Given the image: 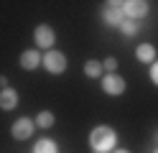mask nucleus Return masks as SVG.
<instances>
[{"instance_id":"obj_1","label":"nucleus","mask_w":158,"mask_h":153,"mask_svg":"<svg viewBox=\"0 0 158 153\" xmlns=\"http://www.w3.org/2000/svg\"><path fill=\"white\" fill-rule=\"evenodd\" d=\"M89 143H92V148H94L97 153H105V151H110V148L115 146V133H112L110 128L100 125V128H94V130H92Z\"/></svg>"},{"instance_id":"obj_2","label":"nucleus","mask_w":158,"mask_h":153,"mask_svg":"<svg viewBox=\"0 0 158 153\" xmlns=\"http://www.w3.org/2000/svg\"><path fill=\"white\" fill-rule=\"evenodd\" d=\"M44 66L51 71V74H61V71L66 69V56L59 54V51H48V54L44 56Z\"/></svg>"},{"instance_id":"obj_3","label":"nucleus","mask_w":158,"mask_h":153,"mask_svg":"<svg viewBox=\"0 0 158 153\" xmlns=\"http://www.w3.org/2000/svg\"><path fill=\"white\" fill-rule=\"evenodd\" d=\"M102 18L110 26H120L123 23V8H120V3H107L105 10H102Z\"/></svg>"},{"instance_id":"obj_4","label":"nucleus","mask_w":158,"mask_h":153,"mask_svg":"<svg viewBox=\"0 0 158 153\" xmlns=\"http://www.w3.org/2000/svg\"><path fill=\"white\" fill-rule=\"evenodd\" d=\"M102 87H105V92H107V95H123V89H125V82H123V77L107 74V77L102 79Z\"/></svg>"},{"instance_id":"obj_5","label":"nucleus","mask_w":158,"mask_h":153,"mask_svg":"<svg viewBox=\"0 0 158 153\" xmlns=\"http://www.w3.org/2000/svg\"><path fill=\"white\" fill-rule=\"evenodd\" d=\"M31 133H33V122L28 120V117H21V120H15V122H13V138L26 140Z\"/></svg>"},{"instance_id":"obj_6","label":"nucleus","mask_w":158,"mask_h":153,"mask_svg":"<svg viewBox=\"0 0 158 153\" xmlns=\"http://www.w3.org/2000/svg\"><path fill=\"white\" fill-rule=\"evenodd\" d=\"M123 13L130 15V18H140L148 13V3L143 0H130V3H123Z\"/></svg>"},{"instance_id":"obj_7","label":"nucleus","mask_w":158,"mask_h":153,"mask_svg":"<svg viewBox=\"0 0 158 153\" xmlns=\"http://www.w3.org/2000/svg\"><path fill=\"white\" fill-rule=\"evenodd\" d=\"M36 44H38V49L54 46V31L48 28V26H38L36 28Z\"/></svg>"},{"instance_id":"obj_8","label":"nucleus","mask_w":158,"mask_h":153,"mask_svg":"<svg viewBox=\"0 0 158 153\" xmlns=\"http://www.w3.org/2000/svg\"><path fill=\"white\" fill-rule=\"evenodd\" d=\"M38 61H41L38 51H23V54H21V66L23 69H36Z\"/></svg>"},{"instance_id":"obj_9","label":"nucleus","mask_w":158,"mask_h":153,"mask_svg":"<svg viewBox=\"0 0 158 153\" xmlns=\"http://www.w3.org/2000/svg\"><path fill=\"white\" fill-rule=\"evenodd\" d=\"M15 102H18V95L13 89H3V92H0V107H3V110H13Z\"/></svg>"},{"instance_id":"obj_10","label":"nucleus","mask_w":158,"mask_h":153,"mask_svg":"<svg viewBox=\"0 0 158 153\" xmlns=\"http://www.w3.org/2000/svg\"><path fill=\"white\" fill-rule=\"evenodd\" d=\"M153 56H156V49L151 44L138 46V59H140V61H153Z\"/></svg>"},{"instance_id":"obj_11","label":"nucleus","mask_w":158,"mask_h":153,"mask_svg":"<svg viewBox=\"0 0 158 153\" xmlns=\"http://www.w3.org/2000/svg\"><path fill=\"white\" fill-rule=\"evenodd\" d=\"M33 153H56V143L54 140H38Z\"/></svg>"},{"instance_id":"obj_12","label":"nucleus","mask_w":158,"mask_h":153,"mask_svg":"<svg viewBox=\"0 0 158 153\" xmlns=\"http://www.w3.org/2000/svg\"><path fill=\"white\" fill-rule=\"evenodd\" d=\"M100 61H87L84 64V71H87V77H100Z\"/></svg>"},{"instance_id":"obj_13","label":"nucleus","mask_w":158,"mask_h":153,"mask_svg":"<svg viewBox=\"0 0 158 153\" xmlns=\"http://www.w3.org/2000/svg\"><path fill=\"white\" fill-rule=\"evenodd\" d=\"M36 122H38L41 128H51V125H54V115H51V112H41Z\"/></svg>"},{"instance_id":"obj_14","label":"nucleus","mask_w":158,"mask_h":153,"mask_svg":"<svg viewBox=\"0 0 158 153\" xmlns=\"http://www.w3.org/2000/svg\"><path fill=\"white\" fill-rule=\"evenodd\" d=\"M120 28H123V33H125V36H133L135 31H138L135 20H123V23H120Z\"/></svg>"},{"instance_id":"obj_15","label":"nucleus","mask_w":158,"mask_h":153,"mask_svg":"<svg viewBox=\"0 0 158 153\" xmlns=\"http://www.w3.org/2000/svg\"><path fill=\"white\" fill-rule=\"evenodd\" d=\"M151 79L158 84V64H153V66H151Z\"/></svg>"},{"instance_id":"obj_16","label":"nucleus","mask_w":158,"mask_h":153,"mask_svg":"<svg viewBox=\"0 0 158 153\" xmlns=\"http://www.w3.org/2000/svg\"><path fill=\"white\" fill-rule=\"evenodd\" d=\"M115 66H117V61H115V59H107V61H105V69H110V71H112Z\"/></svg>"},{"instance_id":"obj_17","label":"nucleus","mask_w":158,"mask_h":153,"mask_svg":"<svg viewBox=\"0 0 158 153\" xmlns=\"http://www.w3.org/2000/svg\"><path fill=\"white\" fill-rule=\"evenodd\" d=\"M115 153H127V151H115Z\"/></svg>"},{"instance_id":"obj_18","label":"nucleus","mask_w":158,"mask_h":153,"mask_svg":"<svg viewBox=\"0 0 158 153\" xmlns=\"http://www.w3.org/2000/svg\"><path fill=\"white\" fill-rule=\"evenodd\" d=\"M156 153H158V151H156Z\"/></svg>"}]
</instances>
